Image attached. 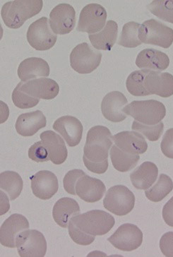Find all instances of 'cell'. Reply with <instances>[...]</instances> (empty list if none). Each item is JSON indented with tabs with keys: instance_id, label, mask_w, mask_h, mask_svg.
I'll use <instances>...</instances> for the list:
<instances>
[{
	"instance_id": "obj_1",
	"label": "cell",
	"mask_w": 173,
	"mask_h": 257,
	"mask_svg": "<svg viewBox=\"0 0 173 257\" xmlns=\"http://www.w3.org/2000/svg\"><path fill=\"white\" fill-rule=\"evenodd\" d=\"M112 147V135L109 128L104 126L90 128L84 149L85 166L93 173H105L108 168V152Z\"/></svg>"
},
{
	"instance_id": "obj_2",
	"label": "cell",
	"mask_w": 173,
	"mask_h": 257,
	"mask_svg": "<svg viewBox=\"0 0 173 257\" xmlns=\"http://www.w3.org/2000/svg\"><path fill=\"white\" fill-rule=\"evenodd\" d=\"M42 0H16L5 3L1 16L7 27L20 29L29 19L39 15L42 10Z\"/></svg>"
},
{
	"instance_id": "obj_3",
	"label": "cell",
	"mask_w": 173,
	"mask_h": 257,
	"mask_svg": "<svg viewBox=\"0 0 173 257\" xmlns=\"http://www.w3.org/2000/svg\"><path fill=\"white\" fill-rule=\"evenodd\" d=\"M72 222L85 233L90 235H104L115 225L113 216L102 210H92L76 216Z\"/></svg>"
},
{
	"instance_id": "obj_4",
	"label": "cell",
	"mask_w": 173,
	"mask_h": 257,
	"mask_svg": "<svg viewBox=\"0 0 173 257\" xmlns=\"http://www.w3.org/2000/svg\"><path fill=\"white\" fill-rule=\"evenodd\" d=\"M123 111L138 122L150 126L158 124L166 114L165 105L155 100L131 102Z\"/></svg>"
},
{
	"instance_id": "obj_5",
	"label": "cell",
	"mask_w": 173,
	"mask_h": 257,
	"mask_svg": "<svg viewBox=\"0 0 173 257\" xmlns=\"http://www.w3.org/2000/svg\"><path fill=\"white\" fill-rule=\"evenodd\" d=\"M141 43L168 48L173 43V30L155 19L143 22L138 30Z\"/></svg>"
},
{
	"instance_id": "obj_6",
	"label": "cell",
	"mask_w": 173,
	"mask_h": 257,
	"mask_svg": "<svg viewBox=\"0 0 173 257\" xmlns=\"http://www.w3.org/2000/svg\"><path fill=\"white\" fill-rule=\"evenodd\" d=\"M134 194L124 185H116L106 193L103 200L104 207L117 216H125L134 207Z\"/></svg>"
},
{
	"instance_id": "obj_7",
	"label": "cell",
	"mask_w": 173,
	"mask_h": 257,
	"mask_svg": "<svg viewBox=\"0 0 173 257\" xmlns=\"http://www.w3.org/2000/svg\"><path fill=\"white\" fill-rule=\"evenodd\" d=\"M101 59L100 51L93 49L87 43H81L70 54L71 67L79 74H90L98 68Z\"/></svg>"
},
{
	"instance_id": "obj_8",
	"label": "cell",
	"mask_w": 173,
	"mask_h": 257,
	"mask_svg": "<svg viewBox=\"0 0 173 257\" xmlns=\"http://www.w3.org/2000/svg\"><path fill=\"white\" fill-rule=\"evenodd\" d=\"M27 41L30 46L37 50H48L56 43L58 36L53 32L47 17H42L31 24L28 29Z\"/></svg>"
},
{
	"instance_id": "obj_9",
	"label": "cell",
	"mask_w": 173,
	"mask_h": 257,
	"mask_svg": "<svg viewBox=\"0 0 173 257\" xmlns=\"http://www.w3.org/2000/svg\"><path fill=\"white\" fill-rule=\"evenodd\" d=\"M17 247L20 256L43 257L47 251L46 239L39 231H24L17 237Z\"/></svg>"
},
{
	"instance_id": "obj_10",
	"label": "cell",
	"mask_w": 173,
	"mask_h": 257,
	"mask_svg": "<svg viewBox=\"0 0 173 257\" xmlns=\"http://www.w3.org/2000/svg\"><path fill=\"white\" fill-rule=\"evenodd\" d=\"M108 240L117 249L134 251L142 244L143 233L136 225L125 223L119 226Z\"/></svg>"
},
{
	"instance_id": "obj_11",
	"label": "cell",
	"mask_w": 173,
	"mask_h": 257,
	"mask_svg": "<svg viewBox=\"0 0 173 257\" xmlns=\"http://www.w3.org/2000/svg\"><path fill=\"white\" fill-rule=\"evenodd\" d=\"M107 19L105 9L98 4L86 5L81 10L78 23L77 31L94 34L105 27Z\"/></svg>"
},
{
	"instance_id": "obj_12",
	"label": "cell",
	"mask_w": 173,
	"mask_h": 257,
	"mask_svg": "<svg viewBox=\"0 0 173 257\" xmlns=\"http://www.w3.org/2000/svg\"><path fill=\"white\" fill-rule=\"evenodd\" d=\"M76 24V12L69 4L55 7L50 15V26L55 34L66 35L73 31Z\"/></svg>"
},
{
	"instance_id": "obj_13",
	"label": "cell",
	"mask_w": 173,
	"mask_h": 257,
	"mask_svg": "<svg viewBox=\"0 0 173 257\" xmlns=\"http://www.w3.org/2000/svg\"><path fill=\"white\" fill-rule=\"evenodd\" d=\"M29 229L25 216L15 213L5 220L0 228V242L7 247H17V238L24 231Z\"/></svg>"
},
{
	"instance_id": "obj_14",
	"label": "cell",
	"mask_w": 173,
	"mask_h": 257,
	"mask_svg": "<svg viewBox=\"0 0 173 257\" xmlns=\"http://www.w3.org/2000/svg\"><path fill=\"white\" fill-rule=\"evenodd\" d=\"M31 180V189L36 197L43 200L51 199L58 192V178L48 170H42L35 174Z\"/></svg>"
},
{
	"instance_id": "obj_15",
	"label": "cell",
	"mask_w": 173,
	"mask_h": 257,
	"mask_svg": "<svg viewBox=\"0 0 173 257\" xmlns=\"http://www.w3.org/2000/svg\"><path fill=\"white\" fill-rule=\"evenodd\" d=\"M128 100L123 93L119 91H112L103 99L101 111L104 117L112 122H120L127 118L123 109Z\"/></svg>"
},
{
	"instance_id": "obj_16",
	"label": "cell",
	"mask_w": 173,
	"mask_h": 257,
	"mask_svg": "<svg viewBox=\"0 0 173 257\" xmlns=\"http://www.w3.org/2000/svg\"><path fill=\"white\" fill-rule=\"evenodd\" d=\"M20 83L21 90L35 98L52 100L60 91L58 83L48 78L31 80L26 83L22 81Z\"/></svg>"
},
{
	"instance_id": "obj_17",
	"label": "cell",
	"mask_w": 173,
	"mask_h": 257,
	"mask_svg": "<svg viewBox=\"0 0 173 257\" xmlns=\"http://www.w3.org/2000/svg\"><path fill=\"white\" fill-rule=\"evenodd\" d=\"M53 128L63 137L69 147H76L80 143L84 128L77 118L69 115L60 117L55 121Z\"/></svg>"
},
{
	"instance_id": "obj_18",
	"label": "cell",
	"mask_w": 173,
	"mask_h": 257,
	"mask_svg": "<svg viewBox=\"0 0 173 257\" xmlns=\"http://www.w3.org/2000/svg\"><path fill=\"white\" fill-rule=\"evenodd\" d=\"M106 187L101 180L85 175L78 180L76 185L77 195L86 202L94 203L103 198Z\"/></svg>"
},
{
	"instance_id": "obj_19",
	"label": "cell",
	"mask_w": 173,
	"mask_h": 257,
	"mask_svg": "<svg viewBox=\"0 0 173 257\" xmlns=\"http://www.w3.org/2000/svg\"><path fill=\"white\" fill-rule=\"evenodd\" d=\"M115 145L123 152L132 155L144 154L148 149L144 137L136 132L124 131L112 137Z\"/></svg>"
},
{
	"instance_id": "obj_20",
	"label": "cell",
	"mask_w": 173,
	"mask_h": 257,
	"mask_svg": "<svg viewBox=\"0 0 173 257\" xmlns=\"http://www.w3.org/2000/svg\"><path fill=\"white\" fill-rule=\"evenodd\" d=\"M145 88L149 94L167 98L173 95V76L150 70L145 78Z\"/></svg>"
},
{
	"instance_id": "obj_21",
	"label": "cell",
	"mask_w": 173,
	"mask_h": 257,
	"mask_svg": "<svg viewBox=\"0 0 173 257\" xmlns=\"http://www.w3.org/2000/svg\"><path fill=\"white\" fill-rule=\"evenodd\" d=\"M40 137L48 150L50 161L55 165L65 163L67 158V149L62 137L50 130L43 132Z\"/></svg>"
},
{
	"instance_id": "obj_22",
	"label": "cell",
	"mask_w": 173,
	"mask_h": 257,
	"mask_svg": "<svg viewBox=\"0 0 173 257\" xmlns=\"http://www.w3.org/2000/svg\"><path fill=\"white\" fill-rule=\"evenodd\" d=\"M46 117L40 110L21 114L16 122L17 133L23 137L36 135L41 128L46 126Z\"/></svg>"
},
{
	"instance_id": "obj_23",
	"label": "cell",
	"mask_w": 173,
	"mask_h": 257,
	"mask_svg": "<svg viewBox=\"0 0 173 257\" xmlns=\"http://www.w3.org/2000/svg\"><path fill=\"white\" fill-rule=\"evenodd\" d=\"M136 64L140 69L163 71L168 67L169 59L165 53L153 48H147L138 53Z\"/></svg>"
},
{
	"instance_id": "obj_24",
	"label": "cell",
	"mask_w": 173,
	"mask_h": 257,
	"mask_svg": "<svg viewBox=\"0 0 173 257\" xmlns=\"http://www.w3.org/2000/svg\"><path fill=\"white\" fill-rule=\"evenodd\" d=\"M80 207L77 202L71 198L65 197L59 199L53 210L55 221L60 227H68L70 220L80 213Z\"/></svg>"
},
{
	"instance_id": "obj_25",
	"label": "cell",
	"mask_w": 173,
	"mask_h": 257,
	"mask_svg": "<svg viewBox=\"0 0 173 257\" xmlns=\"http://www.w3.org/2000/svg\"><path fill=\"white\" fill-rule=\"evenodd\" d=\"M49 75V64L46 60L39 57L26 59L19 66L18 76L22 82H25L39 76L47 77Z\"/></svg>"
},
{
	"instance_id": "obj_26",
	"label": "cell",
	"mask_w": 173,
	"mask_h": 257,
	"mask_svg": "<svg viewBox=\"0 0 173 257\" xmlns=\"http://www.w3.org/2000/svg\"><path fill=\"white\" fill-rule=\"evenodd\" d=\"M158 169L151 162H145L131 173L130 180L135 188L147 190L158 178Z\"/></svg>"
},
{
	"instance_id": "obj_27",
	"label": "cell",
	"mask_w": 173,
	"mask_h": 257,
	"mask_svg": "<svg viewBox=\"0 0 173 257\" xmlns=\"http://www.w3.org/2000/svg\"><path fill=\"white\" fill-rule=\"evenodd\" d=\"M117 32V24L114 21H108L103 31L98 34L89 35V40L97 50H111L115 44Z\"/></svg>"
},
{
	"instance_id": "obj_28",
	"label": "cell",
	"mask_w": 173,
	"mask_h": 257,
	"mask_svg": "<svg viewBox=\"0 0 173 257\" xmlns=\"http://www.w3.org/2000/svg\"><path fill=\"white\" fill-rule=\"evenodd\" d=\"M0 187L8 193L10 200L20 197L24 187V182L18 173L14 171H5L0 174Z\"/></svg>"
},
{
	"instance_id": "obj_29",
	"label": "cell",
	"mask_w": 173,
	"mask_h": 257,
	"mask_svg": "<svg viewBox=\"0 0 173 257\" xmlns=\"http://www.w3.org/2000/svg\"><path fill=\"white\" fill-rule=\"evenodd\" d=\"M110 158L112 166L122 173L129 171L137 165L139 155H132L119 149L117 146L112 145L110 150Z\"/></svg>"
},
{
	"instance_id": "obj_30",
	"label": "cell",
	"mask_w": 173,
	"mask_h": 257,
	"mask_svg": "<svg viewBox=\"0 0 173 257\" xmlns=\"http://www.w3.org/2000/svg\"><path fill=\"white\" fill-rule=\"evenodd\" d=\"M172 189L173 182L171 178L165 174H160L156 184L146 190L145 194L150 201L159 202L167 197Z\"/></svg>"
},
{
	"instance_id": "obj_31",
	"label": "cell",
	"mask_w": 173,
	"mask_h": 257,
	"mask_svg": "<svg viewBox=\"0 0 173 257\" xmlns=\"http://www.w3.org/2000/svg\"><path fill=\"white\" fill-rule=\"evenodd\" d=\"M150 71L148 69L134 71L128 76L126 86L129 93L134 96H146L150 95L145 88V78Z\"/></svg>"
},
{
	"instance_id": "obj_32",
	"label": "cell",
	"mask_w": 173,
	"mask_h": 257,
	"mask_svg": "<svg viewBox=\"0 0 173 257\" xmlns=\"http://www.w3.org/2000/svg\"><path fill=\"white\" fill-rule=\"evenodd\" d=\"M141 27L139 24L131 22L124 24L119 37V46L128 48H134L141 44L138 38V30Z\"/></svg>"
},
{
	"instance_id": "obj_33",
	"label": "cell",
	"mask_w": 173,
	"mask_h": 257,
	"mask_svg": "<svg viewBox=\"0 0 173 257\" xmlns=\"http://www.w3.org/2000/svg\"><path fill=\"white\" fill-rule=\"evenodd\" d=\"M148 9L155 17L173 24V0H155L148 5Z\"/></svg>"
},
{
	"instance_id": "obj_34",
	"label": "cell",
	"mask_w": 173,
	"mask_h": 257,
	"mask_svg": "<svg viewBox=\"0 0 173 257\" xmlns=\"http://www.w3.org/2000/svg\"><path fill=\"white\" fill-rule=\"evenodd\" d=\"M131 128L134 131L142 134L150 142L158 141L161 137L163 133L164 124L162 122L158 123V124L150 126L141 124L137 121H134Z\"/></svg>"
},
{
	"instance_id": "obj_35",
	"label": "cell",
	"mask_w": 173,
	"mask_h": 257,
	"mask_svg": "<svg viewBox=\"0 0 173 257\" xmlns=\"http://www.w3.org/2000/svg\"><path fill=\"white\" fill-rule=\"evenodd\" d=\"M12 100L17 107L21 109H29L38 105L40 99L35 98L21 90V83H19L12 93Z\"/></svg>"
},
{
	"instance_id": "obj_36",
	"label": "cell",
	"mask_w": 173,
	"mask_h": 257,
	"mask_svg": "<svg viewBox=\"0 0 173 257\" xmlns=\"http://www.w3.org/2000/svg\"><path fill=\"white\" fill-rule=\"evenodd\" d=\"M69 234L74 242L80 245H89L94 242L96 236L90 235L81 230L75 224L70 220L69 224Z\"/></svg>"
},
{
	"instance_id": "obj_37",
	"label": "cell",
	"mask_w": 173,
	"mask_h": 257,
	"mask_svg": "<svg viewBox=\"0 0 173 257\" xmlns=\"http://www.w3.org/2000/svg\"><path fill=\"white\" fill-rule=\"evenodd\" d=\"M85 175L86 173L81 170L75 169L68 172L63 180L64 188L66 192L72 195H77L76 185L78 180Z\"/></svg>"
},
{
	"instance_id": "obj_38",
	"label": "cell",
	"mask_w": 173,
	"mask_h": 257,
	"mask_svg": "<svg viewBox=\"0 0 173 257\" xmlns=\"http://www.w3.org/2000/svg\"><path fill=\"white\" fill-rule=\"evenodd\" d=\"M29 159L37 163L47 162L50 161L48 150L42 141L35 143L29 150Z\"/></svg>"
},
{
	"instance_id": "obj_39",
	"label": "cell",
	"mask_w": 173,
	"mask_h": 257,
	"mask_svg": "<svg viewBox=\"0 0 173 257\" xmlns=\"http://www.w3.org/2000/svg\"><path fill=\"white\" fill-rule=\"evenodd\" d=\"M160 148L162 154L166 157L173 159V128H169L166 132L160 144Z\"/></svg>"
},
{
	"instance_id": "obj_40",
	"label": "cell",
	"mask_w": 173,
	"mask_h": 257,
	"mask_svg": "<svg viewBox=\"0 0 173 257\" xmlns=\"http://www.w3.org/2000/svg\"><path fill=\"white\" fill-rule=\"evenodd\" d=\"M160 248L164 256L173 257V232H166L162 236Z\"/></svg>"
},
{
	"instance_id": "obj_41",
	"label": "cell",
	"mask_w": 173,
	"mask_h": 257,
	"mask_svg": "<svg viewBox=\"0 0 173 257\" xmlns=\"http://www.w3.org/2000/svg\"><path fill=\"white\" fill-rule=\"evenodd\" d=\"M162 218L169 226L173 227V197L162 208Z\"/></svg>"
}]
</instances>
